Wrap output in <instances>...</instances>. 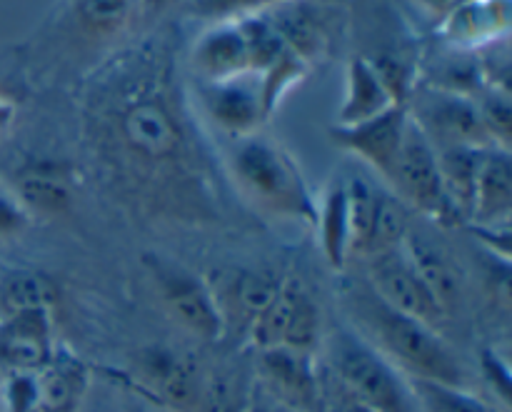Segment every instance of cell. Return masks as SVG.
<instances>
[{
	"mask_svg": "<svg viewBox=\"0 0 512 412\" xmlns=\"http://www.w3.org/2000/svg\"><path fill=\"white\" fill-rule=\"evenodd\" d=\"M80 412H120L118 410V395H110L108 390H98L93 383V388H90L88 398H85Z\"/></svg>",
	"mask_w": 512,
	"mask_h": 412,
	"instance_id": "d590c367",
	"label": "cell"
},
{
	"mask_svg": "<svg viewBox=\"0 0 512 412\" xmlns=\"http://www.w3.org/2000/svg\"><path fill=\"white\" fill-rule=\"evenodd\" d=\"M143 265L160 308L175 328L200 343H218L225 338L223 315L205 275L193 273L178 260L155 253L145 255Z\"/></svg>",
	"mask_w": 512,
	"mask_h": 412,
	"instance_id": "8992f818",
	"label": "cell"
},
{
	"mask_svg": "<svg viewBox=\"0 0 512 412\" xmlns=\"http://www.w3.org/2000/svg\"><path fill=\"white\" fill-rule=\"evenodd\" d=\"M118 410L120 412H165L160 408H155L153 403H148V400L138 398L135 393H130L128 388H123L120 385V393H118Z\"/></svg>",
	"mask_w": 512,
	"mask_h": 412,
	"instance_id": "74e56055",
	"label": "cell"
},
{
	"mask_svg": "<svg viewBox=\"0 0 512 412\" xmlns=\"http://www.w3.org/2000/svg\"><path fill=\"white\" fill-rule=\"evenodd\" d=\"M200 93H203V108L210 120L235 140L260 133L270 120L263 98V83L253 73L218 80V83H203Z\"/></svg>",
	"mask_w": 512,
	"mask_h": 412,
	"instance_id": "e0dca14e",
	"label": "cell"
},
{
	"mask_svg": "<svg viewBox=\"0 0 512 412\" xmlns=\"http://www.w3.org/2000/svg\"><path fill=\"white\" fill-rule=\"evenodd\" d=\"M323 370L350 395L373 412H420L413 380L370 348L348 325L325 330L320 345Z\"/></svg>",
	"mask_w": 512,
	"mask_h": 412,
	"instance_id": "277c9868",
	"label": "cell"
},
{
	"mask_svg": "<svg viewBox=\"0 0 512 412\" xmlns=\"http://www.w3.org/2000/svg\"><path fill=\"white\" fill-rule=\"evenodd\" d=\"M483 373L488 375L490 383H495V390H498V393H500V398H503V403L508 405V398H510V375H508V365H505L503 360H500L498 355L493 353V350H488V353H485Z\"/></svg>",
	"mask_w": 512,
	"mask_h": 412,
	"instance_id": "e575fe53",
	"label": "cell"
},
{
	"mask_svg": "<svg viewBox=\"0 0 512 412\" xmlns=\"http://www.w3.org/2000/svg\"><path fill=\"white\" fill-rule=\"evenodd\" d=\"M175 0H135V13H140V18L153 20L158 15H163V10H168Z\"/></svg>",
	"mask_w": 512,
	"mask_h": 412,
	"instance_id": "f35d334b",
	"label": "cell"
},
{
	"mask_svg": "<svg viewBox=\"0 0 512 412\" xmlns=\"http://www.w3.org/2000/svg\"><path fill=\"white\" fill-rule=\"evenodd\" d=\"M425 3H428L430 8H443L445 13H448V10L455 5V0H425Z\"/></svg>",
	"mask_w": 512,
	"mask_h": 412,
	"instance_id": "ab89813d",
	"label": "cell"
},
{
	"mask_svg": "<svg viewBox=\"0 0 512 412\" xmlns=\"http://www.w3.org/2000/svg\"><path fill=\"white\" fill-rule=\"evenodd\" d=\"M10 190L28 218L53 223L73 213L78 200V175L63 160H28L8 180Z\"/></svg>",
	"mask_w": 512,
	"mask_h": 412,
	"instance_id": "4fadbf2b",
	"label": "cell"
},
{
	"mask_svg": "<svg viewBox=\"0 0 512 412\" xmlns=\"http://www.w3.org/2000/svg\"><path fill=\"white\" fill-rule=\"evenodd\" d=\"M512 213V160L510 150L493 148L480 165L470 225L478 230H508Z\"/></svg>",
	"mask_w": 512,
	"mask_h": 412,
	"instance_id": "7402d4cb",
	"label": "cell"
},
{
	"mask_svg": "<svg viewBox=\"0 0 512 412\" xmlns=\"http://www.w3.org/2000/svg\"><path fill=\"white\" fill-rule=\"evenodd\" d=\"M245 338L255 350H295L320 355L325 338L323 308L298 275H283L280 288L250 325Z\"/></svg>",
	"mask_w": 512,
	"mask_h": 412,
	"instance_id": "52a82bcc",
	"label": "cell"
},
{
	"mask_svg": "<svg viewBox=\"0 0 512 412\" xmlns=\"http://www.w3.org/2000/svg\"><path fill=\"white\" fill-rule=\"evenodd\" d=\"M315 233L320 253L335 273H348L350 268V213L345 175L330 180L315 200Z\"/></svg>",
	"mask_w": 512,
	"mask_h": 412,
	"instance_id": "603a6c76",
	"label": "cell"
},
{
	"mask_svg": "<svg viewBox=\"0 0 512 412\" xmlns=\"http://www.w3.org/2000/svg\"><path fill=\"white\" fill-rule=\"evenodd\" d=\"M35 380L43 412H80L93 388V370L73 353L58 348L50 363L35 373Z\"/></svg>",
	"mask_w": 512,
	"mask_h": 412,
	"instance_id": "cb8c5ba5",
	"label": "cell"
},
{
	"mask_svg": "<svg viewBox=\"0 0 512 412\" xmlns=\"http://www.w3.org/2000/svg\"><path fill=\"white\" fill-rule=\"evenodd\" d=\"M420 412H498L493 405L485 403L473 388H453L440 383H415Z\"/></svg>",
	"mask_w": 512,
	"mask_h": 412,
	"instance_id": "f546056e",
	"label": "cell"
},
{
	"mask_svg": "<svg viewBox=\"0 0 512 412\" xmlns=\"http://www.w3.org/2000/svg\"><path fill=\"white\" fill-rule=\"evenodd\" d=\"M30 225H33V220L28 218L23 205L18 203L10 185L0 180V243L20 238V235L28 233Z\"/></svg>",
	"mask_w": 512,
	"mask_h": 412,
	"instance_id": "d6a6232c",
	"label": "cell"
},
{
	"mask_svg": "<svg viewBox=\"0 0 512 412\" xmlns=\"http://www.w3.org/2000/svg\"><path fill=\"white\" fill-rule=\"evenodd\" d=\"M245 412H293V410H288L285 405H280L278 400L270 398L265 390H260L258 385L253 383V388H250L248 405H245Z\"/></svg>",
	"mask_w": 512,
	"mask_h": 412,
	"instance_id": "8d00e7d4",
	"label": "cell"
},
{
	"mask_svg": "<svg viewBox=\"0 0 512 412\" xmlns=\"http://www.w3.org/2000/svg\"><path fill=\"white\" fill-rule=\"evenodd\" d=\"M265 18L273 23V28L278 30L280 38L285 40L290 50L298 55L303 63H308L313 68L325 53V45H328V35H325L323 20H320L315 5H310L308 0H288L283 5H275L265 13Z\"/></svg>",
	"mask_w": 512,
	"mask_h": 412,
	"instance_id": "d4e9b609",
	"label": "cell"
},
{
	"mask_svg": "<svg viewBox=\"0 0 512 412\" xmlns=\"http://www.w3.org/2000/svg\"><path fill=\"white\" fill-rule=\"evenodd\" d=\"M58 350L50 308L0 315V373H40Z\"/></svg>",
	"mask_w": 512,
	"mask_h": 412,
	"instance_id": "9a60e30c",
	"label": "cell"
},
{
	"mask_svg": "<svg viewBox=\"0 0 512 412\" xmlns=\"http://www.w3.org/2000/svg\"><path fill=\"white\" fill-rule=\"evenodd\" d=\"M350 213V263H363L370 255L383 253L403 243L410 225V210L365 175H345Z\"/></svg>",
	"mask_w": 512,
	"mask_h": 412,
	"instance_id": "9c48e42d",
	"label": "cell"
},
{
	"mask_svg": "<svg viewBox=\"0 0 512 412\" xmlns=\"http://www.w3.org/2000/svg\"><path fill=\"white\" fill-rule=\"evenodd\" d=\"M230 173L240 195L255 210L280 223L313 228L318 195L310 190L298 160L278 140L263 133L235 140Z\"/></svg>",
	"mask_w": 512,
	"mask_h": 412,
	"instance_id": "3957f363",
	"label": "cell"
},
{
	"mask_svg": "<svg viewBox=\"0 0 512 412\" xmlns=\"http://www.w3.org/2000/svg\"><path fill=\"white\" fill-rule=\"evenodd\" d=\"M405 123H408V105H395L378 118H370L358 125H335L333 140L338 148L358 158L368 170H373L388 188L403 143Z\"/></svg>",
	"mask_w": 512,
	"mask_h": 412,
	"instance_id": "2e32d148",
	"label": "cell"
},
{
	"mask_svg": "<svg viewBox=\"0 0 512 412\" xmlns=\"http://www.w3.org/2000/svg\"><path fill=\"white\" fill-rule=\"evenodd\" d=\"M323 412H373L358 400L350 398L333 378L323 370Z\"/></svg>",
	"mask_w": 512,
	"mask_h": 412,
	"instance_id": "836d02e7",
	"label": "cell"
},
{
	"mask_svg": "<svg viewBox=\"0 0 512 412\" xmlns=\"http://www.w3.org/2000/svg\"><path fill=\"white\" fill-rule=\"evenodd\" d=\"M415 123L423 128L433 148L448 145H478V148H498L485 120L480 115L478 100L468 95L448 93V90L425 88L415 95L413 108H408Z\"/></svg>",
	"mask_w": 512,
	"mask_h": 412,
	"instance_id": "8fae6325",
	"label": "cell"
},
{
	"mask_svg": "<svg viewBox=\"0 0 512 412\" xmlns=\"http://www.w3.org/2000/svg\"><path fill=\"white\" fill-rule=\"evenodd\" d=\"M288 0H190V13L205 20H235L245 15L268 13L275 5H283Z\"/></svg>",
	"mask_w": 512,
	"mask_h": 412,
	"instance_id": "4dcf8cb0",
	"label": "cell"
},
{
	"mask_svg": "<svg viewBox=\"0 0 512 412\" xmlns=\"http://www.w3.org/2000/svg\"><path fill=\"white\" fill-rule=\"evenodd\" d=\"M405 105L393 85L388 83L375 60L355 55L345 70V93L338 108L335 125H358L370 118H378L385 110Z\"/></svg>",
	"mask_w": 512,
	"mask_h": 412,
	"instance_id": "44dd1931",
	"label": "cell"
},
{
	"mask_svg": "<svg viewBox=\"0 0 512 412\" xmlns=\"http://www.w3.org/2000/svg\"><path fill=\"white\" fill-rule=\"evenodd\" d=\"M250 388L253 378L245 380L238 370H205L193 412H245Z\"/></svg>",
	"mask_w": 512,
	"mask_h": 412,
	"instance_id": "83f0119b",
	"label": "cell"
},
{
	"mask_svg": "<svg viewBox=\"0 0 512 412\" xmlns=\"http://www.w3.org/2000/svg\"><path fill=\"white\" fill-rule=\"evenodd\" d=\"M135 13V0H75V18L90 38H113Z\"/></svg>",
	"mask_w": 512,
	"mask_h": 412,
	"instance_id": "f1b7e54d",
	"label": "cell"
},
{
	"mask_svg": "<svg viewBox=\"0 0 512 412\" xmlns=\"http://www.w3.org/2000/svg\"><path fill=\"white\" fill-rule=\"evenodd\" d=\"M208 283L220 315H223L225 335H228V330L248 335L250 325L263 313L265 305L270 303L275 290L283 283V275L253 268H225L215 270Z\"/></svg>",
	"mask_w": 512,
	"mask_h": 412,
	"instance_id": "ac0fdd59",
	"label": "cell"
},
{
	"mask_svg": "<svg viewBox=\"0 0 512 412\" xmlns=\"http://www.w3.org/2000/svg\"><path fill=\"white\" fill-rule=\"evenodd\" d=\"M360 265L365 268L363 280L383 303L443 333L450 318L440 308L435 295L428 290V285L423 283L418 270L413 268L403 245H395V248L383 250V253L370 255Z\"/></svg>",
	"mask_w": 512,
	"mask_h": 412,
	"instance_id": "30bf717a",
	"label": "cell"
},
{
	"mask_svg": "<svg viewBox=\"0 0 512 412\" xmlns=\"http://www.w3.org/2000/svg\"><path fill=\"white\" fill-rule=\"evenodd\" d=\"M93 108V145L130 208L170 223L218 218V188L205 168L175 90L143 58L113 75Z\"/></svg>",
	"mask_w": 512,
	"mask_h": 412,
	"instance_id": "6da1fadb",
	"label": "cell"
},
{
	"mask_svg": "<svg viewBox=\"0 0 512 412\" xmlns=\"http://www.w3.org/2000/svg\"><path fill=\"white\" fill-rule=\"evenodd\" d=\"M388 190L418 218L428 220L438 228H458L465 225L458 210L445 193L443 175L438 165V150L428 140L413 115L408 113L403 143H400L398 160L390 175Z\"/></svg>",
	"mask_w": 512,
	"mask_h": 412,
	"instance_id": "5b68a950",
	"label": "cell"
},
{
	"mask_svg": "<svg viewBox=\"0 0 512 412\" xmlns=\"http://www.w3.org/2000/svg\"><path fill=\"white\" fill-rule=\"evenodd\" d=\"M55 300H58V288L40 270L15 268L0 278V315L35 308L55 310Z\"/></svg>",
	"mask_w": 512,
	"mask_h": 412,
	"instance_id": "4316f807",
	"label": "cell"
},
{
	"mask_svg": "<svg viewBox=\"0 0 512 412\" xmlns=\"http://www.w3.org/2000/svg\"><path fill=\"white\" fill-rule=\"evenodd\" d=\"M0 410L3 412H43L35 373L3 375V383H0Z\"/></svg>",
	"mask_w": 512,
	"mask_h": 412,
	"instance_id": "1f68e13d",
	"label": "cell"
},
{
	"mask_svg": "<svg viewBox=\"0 0 512 412\" xmlns=\"http://www.w3.org/2000/svg\"><path fill=\"white\" fill-rule=\"evenodd\" d=\"M253 383L293 412H323L320 355L295 350H255Z\"/></svg>",
	"mask_w": 512,
	"mask_h": 412,
	"instance_id": "7c38bea8",
	"label": "cell"
},
{
	"mask_svg": "<svg viewBox=\"0 0 512 412\" xmlns=\"http://www.w3.org/2000/svg\"><path fill=\"white\" fill-rule=\"evenodd\" d=\"M193 68L203 83L240 78L253 73L250 45L240 20H218L193 45Z\"/></svg>",
	"mask_w": 512,
	"mask_h": 412,
	"instance_id": "ffe728a7",
	"label": "cell"
},
{
	"mask_svg": "<svg viewBox=\"0 0 512 412\" xmlns=\"http://www.w3.org/2000/svg\"><path fill=\"white\" fill-rule=\"evenodd\" d=\"M205 368L198 358L173 345H148L130 360L120 385L165 412H193Z\"/></svg>",
	"mask_w": 512,
	"mask_h": 412,
	"instance_id": "ba28073f",
	"label": "cell"
},
{
	"mask_svg": "<svg viewBox=\"0 0 512 412\" xmlns=\"http://www.w3.org/2000/svg\"><path fill=\"white\" fill-rule=\"evenodd\" d=\"M488 150L493 148H478V145H448V148H438V165L440 175H443L445 193H448L450 203L458 210L463 223H470L475 185H478L480 165H483Z\"/></svg>",
	"mask_w": 512,
	"mask_h": 412,
	"instance_id": "484cf974",
	"label": "cell"
},
{
	"mask_svg": "<svg viewBox=\"0 0 512 412\" xmlns=\"http://www.w3.org/2000/svg\"><path fill=\"white\" fill-rule=\"evenodd\" d=\"M510 0H460L445 13L443 40L453 50H475L508 38Z\"/></svg>",
	"mask_w": 512,
	"mask_h": 412,
	"instance_id": "d6986e66",
	"label": "cell"
},
{
	"mask_svg": "<svg viewBox=\"0 0 512 412\" xmlns=\"http://www.w3.org/2000/svg\"><path fill=\"white\" fill-rule=\"evenodd\" d=\"M400 245H403L413 268L423 278V283L435 295L440 308L445 310V315L453 318V313H458L460 303L465 298V275L453 250L445 245L440 235L433 233V225L428 220L418 218V215L410 218V225Z\"/></svg>",
	"mask_w": 512,
	"mask_h": 412,
	"instance_id": "5bb4252c",
	"label": "cell"
},
{
	"mask_svg": "<svg viewBox=\"0 0 512 412\" xmlns=\"http://www.w3.org/2000/svg\"><path fill=\"white\" fill-rule=\"evenodd\" d=\"M348 328L358 333L405 378L415 383H440L453 388H470V375L458 350L443 333L410 315L398 313L368 288L363 278H355L340 290Z\"/></svg>",
	"mask_w": 512,
	"mask_h": 412,
	"instance_id": "7a4b0ae2",
	"label": "cell"
},
{
	"mask_svg": "<svg viewBox=\"0 0 512 412\" xmlns=\"http://www.w3.org/2000/svg\"><path fill=\"white\" fill-rule=\"evenodd\" d=\"M0 412H3V410H0Z\"/></svg>",
	"mask_w": 512,
	"mask_h": 412,
	"instance_id": "60d3db41",
	"label": "cell"
}]
</instances>
